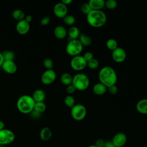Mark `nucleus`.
Returning <instances> with one entry per match:
<instances>
[{
	"instance_id": "nucleus-1",
	"label": "nucleus",
	"mask_w": 147,
	"mask_h": 147,
	"mask_svg": "<svg viewBox=\"0 0 147 147\" xmlns=\"http://www.w3.org/2000/svg\"><path fill=\"white\" fill-rule=\"evenodd\" d=\"M98 78L100 83L107 87L116 84L117 82L116 72L113 68L110 66H105L100 69L98 73Z\"/></svg>"
},
{
	"instance_id": "nucleus-2",
	"label": "nucleus",
	"mask_w": 147,
	"mask_h": 147,
	"mask_svg": "<svg viewBox=\"0 0 147 147\" xmlns=\"http://www.w3.org/2000/svg\"><path fill=\"white\" fill-rule=\"evenodd\" d=\"M88 24L94 28H100L106 22V16L102 10H91L87 15Z\"/></svg>"
},
{
	"instance_id": "nucleus-3",
	"label": "nucleus",
	"mask_w": 147,
	"mask_h": 147,
	"mask_svg": "<svg viewBox=\"0 0 147 147\" xmlns=\"http://www.w3.org/2000/svg\"><path fill=\"white\" fill-rule=\"evenodd\" d=\"M35 102L32 96L29 95H23L19 97L17 101V108L23 114L30 113L34 109Z\"/></svg>"
},
{
	"instance_id": "nucleus-4",
	"label": "nucleus",
	"mask_w": 147,
	"mask_h": 147,
	"mask_svg": "<svg viewBox=\"0 0 147 147\" xmlns=\"http://www.w3.org/2000/svg\"><path fill=\"white\" fill-rule=\"evenodd\" d=\"M72 84L76 90L84 91L90 85V79L87 75L83 73H78L73 76Z\"/></svg>"
},
{
	"instance_id": "nucleus-5",
	"label": "nucleus",
	"mask_w": 147,
	"mask_h": 147,
	"mask_svg": "<svg viewBox=\"0 0 147 147\" xmlns=\"http://www.w3.org/2000/svg\"><path fill=\"white\" fill-rule=\"evenodd\" d=\"M83 45L78 39L71 40L66 45V52L70 56L74 57L79 55L83 50Z\"/></svg>"
},
{
	"instance_id": "nucleus-6",
	"label": "nucleus",
	"mask_w": 147,
	"mask_h": 147,
	"mask_svg": "<svg viewBox=\"0 0 147 147\" xmlns=\"http://www.w3.org/2000/svg\"><path fill=\"white\" fill-rule=\"evenodd\" d=\"M87 110L86 107L81 104H76L71 110V114L72 118L77 121L83 120L86 116Z\"/></svg>"
},
{
	"instance_id": "nucleus-7",
	"label": "nucleus",
	"mask_w": 147,
	"mask_h": 147,
	"mask_svg": "<svg viewBox=\"0 0 147 147\" xmlns=\"http://www.w3.org/2000/svg\"><path fill=\"white\" fill-rule=\"evenodd\" d=\"M70 65L74 70L79 71L83 70L86 67L87 61L83 56L78 55L72 57L70 61Z\"/></svg>"
},
{
	"instance_id": "nucleus-8",
	"label": "nucleus",
	"mask_w": 147,
	"mask_h": 147,
	"mask_svg": "<svg viewBox=\"0 0 147 147\" xmlns=\"http://www.w3.org/2000/svg\"><path fill=\"white\" fill-rule=\"evenodd\" d=\"M15 139L14 133L10 130L4 129L0 130V144L7 145L11 144Z\"/></svg>"
},
{
	"instance_id": "nucleus-9",
	"label": "nucleus",
	"mask_w": 147,
	"mask_h": 147,
	"mask_svg": "<svg viewBox=\"0 0 147 147\" xmlns=\"http://www.w3.org/2000/svg\"><path fill=\"white\" fill-rule=\"evenodd\" d=\"M56 78V74L53 69H47L42 74L41 82L45 85H49L54 82Z\"/></svg>"
},
{
	"instance_id": "nucleus-10",
	"label": "nucleus",
	"mask_w": 147,
	"mask_h": 147,
	"mask_svg": "<svg viewBox=\"0 0 147 147\" xmlns=\"http://www.w3.org/2000/svg\"><path fill=\"white\" fill-rule=\"evenodd\" d=\"M53 13L58 18H63L67 15L68 9L66 5L62 2H58L53 7Z\"/></svg>"
},
{
	"instance_id": "nucleus-11",
	"label": "nucleus",
	"mask_w": 147,
	"mask_h": 147,
	"mask_svg": "<svg viewBox=\"0 0 147 147\" xmlns=\"http://www.w3.org/2000/svg\"><path fill=\"white\" fill-rule=\"evenodd\" d=\"M126 141V135L123 133L119 132L113 136L111 142L115 147H123Z\"/></svg>"
},
{
	"instance_id": "nucleus-12",
	"label": "nucleus",
	"mask_w": 147,
	"mask_h": 147,
	"mask_svg": "<svg viewBox=\"0 0 147 147\" xmlns=\"http://www.w3.org/2000/svg\"><path fill=\"white\" fill-rule=\"evenodd\" d=\"M112 58L117 63H122L126 58V53L123 48L117 47L112 51Z\"/></svg>"
},
{
	"instance_id": "nucleus-13",
	"label": "nucleus",
	"mask_w": 147,
	"mask_h": 147,
	"mask_svg": "<svg viewBox=\"0 0 147 147\" xmlns=\"http://www.w3.org/2000/svg\"><path fill=\"white\" fill-rule=\"evenodd\" d=\"M16 29L18 33L20 34H25L28 33L30 29V24L25 20L18 21L16 24Z\"/></svg>"
},
{
	"instance_id": "nucleus-14",
	"label": "nucleus",
	"mask_w": 147,
	"mask_h": 147,
	"mask_svg": "<svg viewBox=\"0 0 147 147\" xmlns=\"http://www.w3.org/2000/svg\"><path fill=\"white\" fill-rule=\"evenodd\" d=\"M2 67L3 70L9 74H15L17 69V65L13 60L4 61L2 65Z\"/></svg>"
},
{
	"instance_id": "nucleus-15",
	"label": "nucleus",
	"mask_w": 147,
	"mask_h": 147,
	"mask_svg": "<svg viewBox=\"0 0 147 147\" xmlns=\"http://www.w3.org/2000/svg\"><path fill=\"white\" fill-rule=\"evenodd\" d=\"M53 33L56 38L61 40L66 37L67 32L66 29L63 26L58 25L55 28Z\"/></svg>"
},
{
	"instance_id": "nucleus-16",
	"label": "nucleus",
	"mask_w": 147,
	"mask_h": 147,
	"mask_svg": "<svg viewBox=\"0 0 147 147\" xmlns=\"http://www.w3.org/2000/svg\"><path fill=\"white\" fill-rule=\"evenodd\" d=\"M107 87L101 83H97L92 87L93 92L97 95H102L106 93Z\"/></svg>"
},
{
	"instance_id": "nucleus-17",
	"label": "nucleus",
	"mask_w": 147,
	"mask_h": 147,
	"mask_svg": "<svg viewBox=\"0 0 147 147\" xmlns=\"http://www.w3.org/2000/svg\"><path fill=\"white\" fill-rule=\"evenodd\" d=\"M136 109L142 114H147V99H142L137 103Z\"/></svg>"
},
{
	"instance_id": "nucleus-18",
	"label": "nucleus",
	"mask_w": 147,
	"mask_h": 147,
	"mask_svg": "<svg viewBox=\"0 0 147 147\" xmlns=\"http://www.w3.org/2000/svg\"><path fill=\"white\" fill-rule=\"evenodd\" d=\"M88 3L91 10H101L105 6V1L103 0H90Z\"/></svg>"
},
{
	"instance_id": "nucleus-19",
	"label": "nucleus",
	"mask_w": 147,
	"mask_h": 147,
	"mask_svg": "<svg viewBox=\"0 0 147 147\" xmlns=\"http://www.w3.org/2000/svg\"><path fill=\"white\" fill-rule=\"evenodd\" d=\"M32 96L35 102H43L45 98V93L42 90L37 89L33 92Z\"/></svg>"
},
{
	"instance_id": "nucleus-20",
	"label": "nucleus",
	"mask_w": 147,
	"mask_h": 147,
	"mask_svg": "<svg viewBox=\"0 0 147 147\" xmlns=\"http://www.w3.org/2000/svg\"><path fill=\"white\" fill-rule=\"evenodd\" d=\"M51 137L52 131L49 127H45L41 130L40 133V138L41 140L44 141H47L51 139Z\"/></svg>"
},
{
	"instance_id": "nucleus-21",
	"label": "nucleus",
	"mask_w": 147,
	"mask_h": 147,
	"mask_svg": "<svg viewBox=\"0 0 147 147\" xmlns=\"http://www.w3.org/2000/svg\"><path fill=\"white\" fill-rule=\"evenodd\" d=\"M78 40L80 42V43L82 44L83 47V46L88 47L92 43V39L91 38V37L84 33L80 34L79 37H78Z\"/></svg>"
},
{
	"instance_id": "nucleus-22",
	"label": "nucleus",
	"mask_w": 147,
	"mask_h": 147,
	"mask_svg": "<svg viewBox=\"0 0 147 147\" xmlns=\"http://www.w3.org/2000/svg\"><path fill=\"white\" fill-rule=\"evenodd\" d=\"M69 37L71 38V40H76L78 39L80 33L79 31V29L76 26H71L68 32H67Z\"/></svg>"
},
{
	"instance_id": "nucleus-23",
	"label": "nucleus",
	"mask_w": 147,
	"mask_h": 147,
	"mask_svg": "<svg viewBox=\"0 0 147 147\" xmlns=\"http://www.w3.org/2000/svg\"><path fill=\"white\" fill-rule=\"evenodd\" d=\"M72 79H73V76L69 73H68V72L63 73L60 76L61 82L62 83V84L67 86L72 84Z\"/></svg>"
},
{
	"instance_id": "nucleus-24",
	"label": "nucleus",
	"mask_w": 147,
	"mask_h": 147,
	"mask_svg": "<svg viewBox=\"0 0 147 147\" xmlns=\"http://www.w3.org/2000/svg\"><path fill=\"white\" fill-rule=\"evenodd\" d=\"M12 17L14 20L20 21L24 20L25 16L24 12L22 10L20 9H16L12 13Z\"/></svg>"
},
{
	"instance_id": "nucleus-25",
	"label": "nucleus",
	"mask_w": 147,
	"mask_h": 147,
	"mask_svg": "<svg viewBox=\"0 0 147 147\" xmlns=\"http://www.w3.org/2000/svg\"><path fill=\"white\" fill-rule=\"evenodd\" d=\"M47 106L44 102H35L33 110L36 112L41 114L45 111Z\"/></svg>"
},
{
	"instance_id": "nucleus-26",
	"label": "nucleus",
	"mask_w": 147,
	"mask_h": 147,
	"mask_svg": "<svg viewBox=\"0 0 147 147\" xmlns=\"http://www.w3.org/2000/svg\"><path fill=\"white\" fill-rule=\"evenodd\" d=\"M3 58L4 61H8V60H14L15 57V55L13 52L11 51H9L6 50L2 52Z\"/></svg>"
},
{
	"instance_id": "nucleus-27",
	"label": "nucleus",
	"mask_w": 147,
	"mask_h": 147,
	"mask_svg": "<svg viewBox=\"0 0 147 147\" xmlns=\"http://www.w3.org/2000/svg\"><path fill=\"white\" fill-rule=\"evenodd\" d=\"M64 102L65 106L69 108H72L75 105V101L74 98L70 95H68L64 98Z\"/></svg>"
},
{
	"instance_id": "nucleus-28",
	"label": "nucleus",
	"mask_w": 147,
	"mask_h": 147,
	"mask_svg": "<svg viewBox=\"0 0 147 147\" xmlns=\"http://www.w3.org/2000/svg\"><path fill=\"white\" fill-rule=\"evenodd\" d=\"M106 45L108 49L113 51L118 47V43L115 39L110 38L106 41Z\"/></svg>"
},
{
	"instance_id": "nucleus-29",
	"label": "nucleus",
	"mask_w": 147,
	"mask_h": 147,
	"mask_svg": "<svg viewBox=\"0 0 147 147\" xmlns=\"http://www.w3.org/2000/svg\"><path fill=\"white\" fill-rule=\"evenodd\" d=\"M63 19L64 22L69 26H72L75 23V18L72 15L67 14Z\"/></svg>"
},
{
	"instance_id": "nucleus-30",
	"label": "nucleus",
	"mask_w": 147,
	"mask_h": 147,
	"mask_svg": "<svg viewBox=\"0 0 147 147\" xmlns=\"http://www.w3.org/2000/svg\"><path fill=\"white\" fill-rule=\"evenodd\" d=\"M99 63L96 59L93 58L87 62V66L91 69H95L99 67Z\"/></svg>"
},
{
	"instance_id": "nucleus-31",
	"label": "nucleus",
	"mask_w": 147,
	"mask_h": 147,
	"mask_svg": "<svg viewBox=\"0 0 147 147\" xmlns=\"http://www.w3.org/2000/svg\"><path fill=\"white\" fill-rule=\"evenodd\" d=\"M105 6L109 9H115L117 6V2L115 0H107L105 1Z\"/></svg>"
},
{
	"instance_id": "nucleus-32",
	"label": "nucleus",
	"mask_w": 147,
	"mask_h": 147,
	"mask_svg": "<svg viewBox=\"0 0 147 147\" xmlns=\"http://www.w3.org/2000/svg\"><path fill=\"white\" fill-rule=\"evenodd\" d=\"M80 10L82 13L87 15L88 13L91 10V9L88 3H83L80 5Z\"/></svg>"
},
{
	"instance_id": "nucleus-33",
	"label": "nucleus",
	"mask_w": 147,
	"mask_h": 147,
	"mask_svg": "<svg viewBox=\"0 0 147 147\" xmlns=\"http://www.w3.org/2000/svg\"><path fill=\"white\" fill-rule=\"evenodd\" d=\"M43 65L47 69H52L53 67V63L49 58H46L44 60Z\"/></svg>"
},
{
	"instance_id": "nucleus-34",
	"label": "nucleus",
	"mask_w": 147,
	"mask_h": 147,
	"mask_svg": "<svg viewBox=\"0 0 147 147\" xmlns=\"http://www.w3.org/2000/svg\"><path fill=\"white\" fill-rule=\"evenodd\" d=\"M108 91L110 94L111 95H115L118 92V87L116 84L112 85L109 87H107Z\"/></svg>"
},
{
	"instance_id": "nucleus-35",
	"label": "nucleus",
	"mask_w": 147,
	"mask_h": 147,
	"mask_svg": "<svg viewBox=\"0 0 147 147\" xmlns=\"http://www.w3.org/2000/svg\"><path fill=\"white\" fill-rule=\"evenodd\" d=\"M50 21H51V18H50V17H48V16H45V17H43V18L41 19V21H40V24H41L42 25H43V26H45V25H48V24H49Z\"/></svg>"
},
{
	"instance_id": "nucleus-36",
	"label": "nucleus",
	"mask_w": 147,
	"mask_h": 147,
	"mask_svg": "<svg viewBox=\"0 0 147 147\" xmlns=\"http://www.w3.org/2000/svg\"><path fill=\"white\" fill-rule=\"evenodd\" d=\"M76 88H75V87L71 84L70 85H68L67 86V88H66V91L67 92L68 94H74L75 91H76Z\"/></svg>"
},
{
	"instance_id": "nucleus-37",
	"label": "nucleus",
	"mask_w": 147,
	"mask_h": 147,
	"mask_svg": "<svg viewBox=\"0 0 147 147\" xmlns=\"http://www.w3.org/2000/svg\"><path fill=\"white\" fill-rule=\"evenodd\" d=\"M83 57H84V59L86 60V61L87 62L88 61H90V60L92 59L94 57H93V54L91 52H86Z\"/></svg>"
},
{
	"instance_id": "nucleus-38",
	"label": "nucleus",
	"mask_w": 147,
	"mask_h": 147,
	"mask_svg": "<svg viewBox=\"0 0 147 147\" xmlns=\"http://www.w3.org/2000/svg\"><path fill=\"white\" fill-rule=\"evenodd\" d=\"M98 147H103L104 146V145H105V142L102 139H98L96 141V143L95 144Z\"/></svg>"
},
{
	"instance_id": "nucleus-39",
	"label": "nucleus",
	"mask_w": 147,
	"mask_h": 147,
	"mask_svg": "<svg viewBox=\"0 0 147 147\" xmlns=\"http://www.w3.org/2000/svg\"><path fill=\"white\" fill-rule=\"evenodd\" d=\"M24 20L27 21L28 22H30L32 21V17L30 16V15H27L25 17V18Z\"/></svg>"
},
{
	"instance_id": "nucleus-40",
	"label": "nucleus",
	"mask_w": 147,
	"mask_h": 147,
	"mask_svg": "<svg viewBox=\"0 0 147 147\" xmlns=\"http://www.w3.org/2000/svg\"><path fill=\"white\" fill-rule=\"evenodd\" d=\"M72 0H62L61 2H62L63 4L67 6L68 5H69L71 3H72Z\"/></svg>"
},
{
	"instance_id": "nucleus-41",
	"label": "nucleus",
	"mask_w": 147,
	"mask_h": 147,
	"mask_svg": "<svg viewBox=\"0 0 147 147\" xmlns=\"http://www.w3.org/2000/svg\"><path fill=\"white\" fill-rule=\"evenodd\" d=\"M103 147H115V146L113 145L111 142H108L105 143Z\"/></svg>"
},
{
	"instance_id": "nucleus-42",
	"label": "nucleus",
	"mask_w": 147,
	"mask_h": 147,
	"mask_svg": "<svg viewBox=\"0 0 147 147\" xmlns=\"http://www.w3.org/2000/svg\"><path fill=\"white\" fill-rule=\"evenodd\" d=\"M3 61H4V60H3V58L2 53L1 52H0V67L2 66Z\"/></svg>"
},
{
	"instance_id": "nucleus-43",
	"label": "nucleus",
	"mask_w": 147,
	"mask_h": 147,
	"mask_svg": "<svg viewBox=\"0 0 147 147\" xmlns=\"http://www.w3.org/2000/svg\"><path fill=\"white\" fill-rule=\"evenodd\" d=\"M5 129V123L3 121H0V130Z\"/></svg>"
},
{
	"instance_id": "nucleus-44",
	"label": "nucleus",
	"mask_w": 147,
	"mask_h": 147,
	"mask_svg": "<svg viewBox=\"0 0 147 147\" xmlns=\"http://www.w3.org/2000/svg\"><path fill=\"white\" fill-rule=\"evenodd\" d=\"M87 147H98V146H97L96 145H90L88 146Z\"/></svg>"
}]
</instances>
